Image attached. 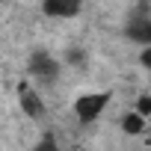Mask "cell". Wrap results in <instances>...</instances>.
<instances>
[{
	"label": "cell",
	"mask_w": 151,
	"mask_h": 151,
	"mask_svg": "<svg viewBox=\"0 0 151 151\" xmlns=\"http://www.w3.org/2000/svg\"><path fill=\"white\" fill-rule=\"evenodd\" d=\"M110 101H113V92H110V89L83 92L77 101H74V116H77L80 124H95V122L104 116V110L110 107Z\"/></svg>",
	"instance_id": "obj_1"
},
{
	"label": "cell",
	"mask_w": 151,
	"mask_h": 151,
	"mask_svg": "<svg viewBox=\"0 0 151 151\" xmlns=\"http://www.w3.org/2000/svg\"><path fill=\"white\" fill-rule=\"evenodd\" d=\"M59 71H62V62H59L56 56H50L47 50H36V53L30 56V62H27V74H30V80H33L36 86H50V83H56Z\"/></svg>",
	"instance_id": "obj_2"
},
{
	"label": "cell",
	"mask_w": 151,
	"mask_h": 151,
	"mask_svg": "<svg viewBox=\"0 0 151 151\" xmlns=\"http://www.w3.org/2000/svg\"><path fill=\"white\" fill-rule=\"evenodd\" d=\"M18 104H21V113H27L30 119H45V113H47V104L33 80L18 83Z\"/></svg>",
	"instance_id": "obj_3"
},
{
	"label": "cell",
	"mask_w": 151,
	"mask_h": 151,
	"mask_svg": "<svg viewBox=\"0 0 151 151\" xmlns=\"http://www.w3.org/2000/svg\"><path fill=\"white\" fill-rule=\"evenodd\" d=\"M83 9V0H42V12L47 18H74Z\"/></svg>",
	"instance_id": "obj_4"
},
{
	"label": "cell",
	"mask_w": 151,
	"mask_h": 151,
	"mask_svg": "<svg viewBox=\"0 0 151 151\" xmlns=\"http://www.w3.org/2000/svg\"><path fill=\"white\" fill-rule=\"evenodd\" d=\"M124 33H127V39L133 42V45H151V18L148 15H133L130 21H127V27H124Z\"/></svg>",
	"instance_id": "obj_5"
},
{
	"label": "cell",
	"mask_w": 151,
	"mask_h": 151,
	"mask_svg": "<svg viewBox=\"0 0 151 151\" xmlns=\"http://www.w3.org/2000/svg\"><path fill=\"white\" fill-rule=\"evenodd\" d=\"M119 127H122V133H127V136H139V133H145V127H148V119H145L139 110H127V113L122 116Z\"/></svg>",
	"instance_id": "obj_6"
},
{
	"label": "cell",
	"mask_w": 151,
	"mask_h": 151,
	"mask_svg": "<svg viewBox=\"0 0 151 151\" xmlns=\"http://www.w3.org/2000/svg\"><path fill=\"white\" fill-rule=\"evenodd\" d=\"M33 151H59V139H56V133H42L39 136V142L33 145Z\"/></svg>",
	"instance_id": "obj_7"
},
{
	"label": "cell",
	"mask_w": 151,
	"mask_h": 151,
	"mask_svg": "<svg viewBox=\"0 0 151 151\" xmlns=\"http://www.w3.org/2000/svg\"><path fill=\"white\" fill-rule=\"evenodd\" d=\"M133 110H139V113L148 119V116H151V95H142V98L136 101V107H133Z\"/></svg>",
	"instance_id": "obj_8"
},
{
	"label": "cell",
	"mask_w": 151,
	"mask_h": 151,
	"mask_svg": "<svg viewBox=\"0 0 151 151\" xmlns=\"http://www.w3.org/2000/svg\"><path fill=\"white\" fill-rule=\"evenodd\" d=\"M83 59H86V53H83V50H74V47H71V50L65 53V62H68V65H80Z\"/></svg>",
	"instance_id": "obj_9"
},
{
	"label": "cell",
	"mask_w": 151,
	"mask_h": 151,
	"mask_svg": "<svg viewBox=\"0 0 151 151\" xmlns=\"http://www.w3.org/2000/svg\"><path fill=\"white\" fill-rule=\"evenodd\" d=\"M139 65H142L145 71H151V45H145V47L139 50Z\"/></svg>",
	"instance_id": "obj_10"
},
{
	"label": "cell",
	"mask_w": 151,
	"mask_h": 151,
	"mask_svg": "<svg viewBox=\"0 0 151 151\" xmlns=\"http://www.w3.org/2000/svg\"><path fill=\"white\" fill-rule=\"evenodd\" d=\"M74 151H83V148H74Z\"/></svg>",
	"instance_id": "obj_11"
}]
</instances>
